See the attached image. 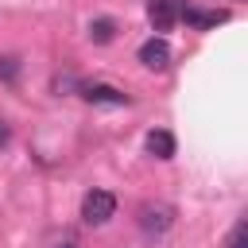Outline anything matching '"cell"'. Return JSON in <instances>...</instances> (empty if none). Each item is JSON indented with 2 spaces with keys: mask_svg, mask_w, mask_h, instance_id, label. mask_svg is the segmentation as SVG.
Instances as JSON below:
<instances>
[{
  "mask_svg": "<svg viewBox=\"0 0 248 248\" xmlns=\"http://www.w3.org/2000/svg\"><path fill=\"white\" fill-rule=\"evenodd\" d=\"M136 221H140V229L147 236H163L174 225V205H167V202H143L140 213H136Z\"/></svg>",
  "mask_w": 248,
  "mask_h": 248,
  "instance_id": "1",
  "label": "cell"
},
{
  "mask_svg": "<svg viewBox=\"0 0 248 248\" xmlns=\"http://www.w3.org/2000/svg\"><path fill=\"white\" fill-rule=\"evenodd\" d=\"M112 213H116V198L108 190H89L81 198V221L85 225H105Z\"/></svg>",
  "mask_w": 248,
  "mask_h": 248,
  "instance_id": "2",
  "label": "cell"
},
{
  "mask_svg": "<svg viewBox=\"0 0 248 248\" xmlns=\"http://www.w3.org/2000/svg\"><path fill=\"white\" fill-rule=\"evenodd\" d=\"M178 12H182L178 0H147V19L155 31H170L178 23Z\"/></svg>",
  "mask_w": 248,
  "mask_h": 248,
  "instance_id": "3",
  "label": "cell"
},
{
  "mask_svg": "<svg viewBox=\"0 0 248 248\" xmlns=\"http://www.w3.org/2000/svg\"><path fill=\"white\" fill-rule=\"evenodd\" d=\"M140 62H143L147 70H167V66H170V46H167V39H147V43L140 46Z\"/></svg>",
  "mask_w": 248,
  "mask_h": 248,
  "instance_id": "4",
  "label": "cell"
},
{
  "mask_svg": "<svg viewBox=\"0 0 248 248\" xmlns=\"http://www.w3.org/2000/svg\"><path fill=\"white\" fill-rule=\"evenodd\" d=\"M81 97H85L89 105H128V101H132L124 89H116V85H97V81H93V85H85V89H81Z\"/></svg>",
  "mask_w": 248,
  "mask_h": 248,
  "instance_id": "5",
  "label": "cell"
},
{
  "mask_svg": "<svg viewBox=\"0 0 248 248\" xmlns=\"http://www.w3.org/2000/svg\"><path fill=\"white\" fill-rule=\"evenodd\" d=\"M178 19H186L190 27H217V23H225L229 19V12H205V8H182L178 12Z\"/></svg>",
  "mask_w": 248,
  "mask_h": 248,
  "instance_id": "6",
  "label": "cell"
},
{
  "mask_svg": "<svg viewBox=\"0 0 248 248\" xmlns=\"http://www.w3.org/2000/svg\"><path fill=\"white\" fill-rule=\"evenodd\" d=\"M174 136L170 132H163V128H155V132H147V151L155 155V159H170L174 155Z\"/></svg>",
  "mask_w": 248,
  "mask_h": 248,
  "instance_id": "7",
  "label": "cell"
},
{
  "mask_svg": "<svg viewBox=\"0 0 248 248\" xmlns=\"http://www.w3.org/2000/svg\"><path fill=\"white\" fill-rule=\"evenodd\" d=\"M112 35H116V19L101 16V19L89 23V39H93V43H112Z\"/></svg>",
  "mask_w": 248,
  "mask_h": 248,
  "instance_id": "8",
  "label": "cell"
},
{
  "mask_svg": "<svg viewBox=\"0 0 248 248\" xmlns=\"http://www.w3.org/2000/svg\"><path fill=\"white\" fill-rule=\"evenodd\" d=\"M225 248H248V221H240V225H236V229L229 232Z\"/></svg>",
  "mask_w": 248,
  "mask_h": 248,
  "instance_id": "9",
  "label": "cell"
},
{
  "mask_svg": "<svg viewBox=\"0 0 248 248\" xmlns=\"http://www.w3.org/2000/svg\"><path fill=\"white\" fill-rule=\"evenodd\" d=\"M16 74H19V62H16L12 54H4V58H0V78H4V81H16Z\"/></svg>",
  "mask_w": 248,
  "mask_h": 248,
  "instance_id": "10",
  "label": "cell"
},
{
  "mask_svg": "<svg viewBox=\"0 0 248 248\" xmlns=\"http://www.w3.org/2000/svg\"><path fill=\"white\" fill-rule=\"evenodd\" d=\"M8 140H12V128H8V124H4V120H0V147H4V143H8Z\"/></svg>",
  "mask_w": 248,
  "mask_h": 248,
  "instance_id": "11",
  "label": "cell"
},
{
  "mask_svg": "<svg viewBox=\"0 0 248 248\" xmlns=\"http://www.w3.org/2000/svg\"><path fill=\"white\" fill-rule=\"evenodd\" d=\"M58 248H74V244H58Z\"/></svg>",
  "mask_w": 248,
  "mask_h": 248,
  "instance_id": "12",
  "label": "cell"
}]
</instances>
